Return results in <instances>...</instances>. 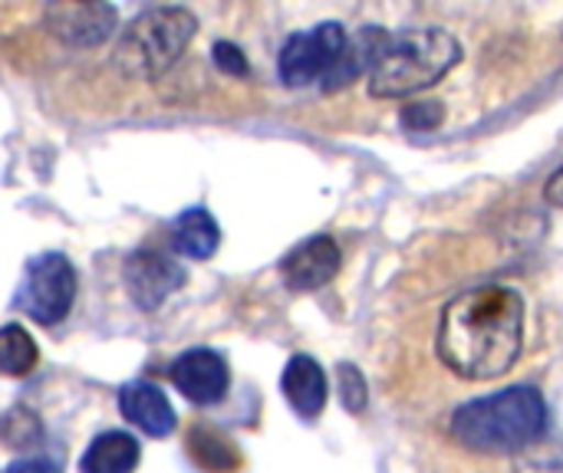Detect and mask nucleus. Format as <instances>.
I'll return each mask as SVG.
<instances>
[{
  "mask_svg": "<svg viewBox=\"0 0 563 473\" xmlns=\"http://www.w3.org/2000/svg\"><path fill=\"white\" fill-rule=\"evenodd\" d=\"M435 349L459 379H501L525 349L521 293L501 283L465 290L442 309Z\"/></svg>",
  "mask_w": 563,
  "mask_h": 473,
  "instance_id": "obj_1",
  "label": "nucleus"
},
{
  "mask_svg": "<svg viewBox=\"0 0 563 473\" xmlns=\"http://www.w3.org/2000/svg\"><path fill=\"white\" fill-rule=\"evenodd\" d=\"M548 408L538 388L515 385L452 415V438L475 454H521L544 435Z\"/></svg>",
  "mask_w": 563,
  "mask_h": 473,
  "instance_id": "obj_2",
  "label": "nucleus"
},
{
  "mask_svg": "<svg viewBox=\"0 0 563 473\" xmlns=\"http://www.w3.org/2000/svg\"><path fill=\"white\" fill-rule=\"evenodd\" d=\"M462 59V43L442 26L386 33L369 66V95L406 99L435 86Z\"/></svg>",
  "mask_w": 563,
  "mask_h": 473,
  "instance_id": "obj_3",
  "label": "nucleus"
},
{
  "mask_svg": "<svg viewBox=\"0 0 563 473\" xmlns=\"http://www.w3.org/2000/svg\"><path fill=\"white\" fill-rule=\"evenodd\" d=\"M198 20L185 7H155L135 16L115 49V66L135 79H158L191 43Z\"/></svg>",
  "mask_w": 563,
  "mask_h": 473,
  "instance_id": "obj_4",
  "label": "nucleus"
},
{
  "mask_svg": "<svg viewBox=\"0 0 563 473\" xmlns=\"http://www.w3.org/2000/svg\"><path fill=\"white\" fill-rule=\"evenodd\" d=\"M350 49V33L343 23H317L313 30L294 33L280 49V79L287 86L323 82V89H340L343 63Z\"/></svg>",
  "mask_w": 563,
  "mask_h": 473,
  "instance_id": "obj_5",
  "label": "nucleus"
},
{
  "mask_svg": "<svg viewBox=\"0 0 563 473\" xmlns=\"http://www.w3.org/2000/svg\"><path fill=\"white\" fill-rule=\"evenodd\" d=\"M76 300V270L63 254H43L26 267L20 306L43 326H56Z\"/></svg>",
  "mask_w": 563,
  "mask_h": 473,
  "instance_id": "obj_6",
  "label": "nucleus"
},
{
  "mask_svg": "<svg viewBox=\"0 0 563 473\" xmlns=\"http://www.w3.org/2000/svg\"><path fill=\"white\" fill-rule=\"evenodd\" d=\"M343 254L336 247L333 237L317 234L310 240H303L300 247H294L284 263H280V277L290 290L297 293H313L320 286H327L336 273H340Z\"/></svg>",
  "mask_w": 563,
  "mask_h": 473,
  "instance_id": "obj_7",
  "label": "nucleus"
},
{
  "mask_svg": "<svg viewBox=\"0 0 563 473\" xmlns=\"http://www.w3.org/2000/svg\"><path fill=\"white\" fill-rule=\"evenodd\" d=\"M172 382L191 405H218L228 395L231 375L228 362L218 352L191 349L172 365Z\"/></svg>",
  "mask_w": 563,
  "mask_h": 473,
  "instance_id": "obj_8",
  "label": "nucleus"
},
{
  "mask_svg": "<svg viewBox=\"0 0 563 473\" xmlns=\"http://www.w3.org/2000/svg\"><path fill=\"white\" fill-rule=\"evenodd\" d=\"M46 30L66 46H99L115 30V7L109 3H53Z\"/></svg>",
  "mask_w": 563,
  "mask_h": 473,
  "instance_id": "obj_9",
  "label": "nucleus"
},
{
  "mask_svg": "<svg viewBox=\"0 0 563 473\" xmlns=\"http://www.w3.org/2000/svg\"><path fill=\"white\" fill-rule=\"evenodd\" d=\"M125 283L142 309H158L185 283V270L155 250H135L125 260Z\"/></svg>",
  "mask_w": 563,
  "mask_h": 473,
  "instance_id": "obj_10",
  "label": "nucleus"
},
{
  "mask_svg": "<svg viewBox=\"0 0 563 473\" xmlns=\"http://www.w3.org/2000/svg\"><path fill=\"white\" fill-rule=\"evenodd\" d=\"M119 412L148 438H168L175 431V408L168 405L158 385H148V382L125 385L119 395Z\"/></svg>",
  "mask_w": 563,
  "mask_h": 473,
  "instance_id": "obj_11",
  "label": "nucleus"
},
{
  "mask_svg": "<svg viewBox=\"0 0 563 473\" xmlns=\"http://www.w3.org/2000/svg\"><path fill=\"white\" fill-rule=\"evenodd\" d=\"M280 388H284V398L290 402V408L307 421L320 418V412L327 408V392H330L327 388V372L310 356H294L287 362Z\"/></svg>",
  "mask_w": 563,
  "mask_h": 473,
  "instance_id": "obj_12",
  "label": "nucleus"
},
{
  "mask_svg": "<svg viewBox=\"0 0 563 473\" xmlns=\"http://www.w3.org/2000/svg\"><path fill=\"white\" fill-rule=\"evenodd\" d=\"M168 240H172L175 254L191 257V260H208L221 244V230L205 207H191L172 221Z\"/></svg>",
  "mask_w": 563,
  "mask_h": 473,
  "instance_id": "obj_13",
  "label": "nucleus"
},
{
  "mask_svg": "<svg viewBox=\"0 0 563 473\" xmlns=\"http://www.w3.org/2000/svg\"><path fill=\"white\" fill-rule=\"evenodd\" d=\"M139 464V441L125 431L99 435L82 454V473H132Z\"/></svg>",
  "mask_w": 563,
  "mask_h": 473,
  "instance_id": "obj_14",
  "label": "nucleus"
},
{
  "mask_svg": "<svg viewBox=\"0 0 563 473\" xmlns=\"http://www.w3.org/2000/svg\"><path fill=\"white\" fill-rule=\"evenodd\" d=\"M36 342L23 326H3L0 329V375L7 379H23L36 369Z\"/></svg>",
  "mask_w": 563,
  "mask_h": 473,
  "instance_id": "obj_15",
  "label": "nucleus"
},
{
  "mask_svg": "<svg viewBox=\"0 0 563 473\" xmlns=\"http://www.w3.org/2000/svg\"><path fill=\"white\" fill-rule=\"evenodd\" d=\"M188 448H191V458H195L205 471L231 473L238 468V451H234L221 435H214V431H205V428L191 431Z\"/></svg>",
  "mask_w": 563,
  "mask_h": 473,
  "instance_id": "obj_16",
  "label": "nucleus"
},
{
  "mask_svg": "<svg viewBox=\"0 0 563 473\" xmlns=\"http://www.w3.org/2000/svg\"><path fill=\"white\" fill-rule=\"evenodd\" d=\"M515 473H563V444H531L515 458Z\"/></svg>",
  "mask_w": 563,
  "mask_h": 473,
  "instance_id": "obj_17",
  "label": "nucleus"
},
{
  "mask_svg": "<svg viewBox=\"0 0 563 473\" xmlns=\"http://www.w3.org/2000/svg\"><path fill=\"white\" fill-rule=\"evenodd\" d=\"M336 385H340V402L346 412L360 415L366 412V402H369V388H366V379L356 365H340L336 372Z\"/></svg>",
  "mask_w": 563,
  "mask_h": 473,
  "instance_id": "obj_18",
  "label": "nucleus"
},
{
  "mask_svg": "<svg viewBox=\"0 0 563 473\" xmlns=\"http://www.w3.org/2000/svg\"><path fill=\"white\" fill-rule=\"evenodd\" d=\"M445 122L442 102H412L402 109V125L409 132H435Z\"/></svg>",
  "mask_w": 563,
  "mask_h": 473,
  "instance_id": "obj_19",
  "label": "nucleus"
},
{
  "mask_svg": "<svg viewBox=\"0 0 563 473\" xmlns=\"http://www.w3.org/2000/svg\"><path fill=\"white\" fill-rule=\"evenodd\" d=\"M214 66L221 69V72H228V76H244L247 72V59H244V53L234 46V43H214Z\"/></svg>",
  "mask_w": 563,
  "mask_h": 473,
  "instance_id": "obj_20",
  "label": "nucleus"
},
{
  "mask_svg": "<svg viewBox=\"0 0 563 473\" xmlns=\"http://www.w3.org/2000/svg\"><path fill=\"white\" fill-rule=\"evenodd\" d=\"M7 473H59V468L43 458H26V461H13Z\"/></svg>",
  "mask_w": 563,
  "mask_h": 473,
  "instance_id": "obj_21",
  "label": "nucleus"
},
{
  "mask_svg": "<svg viewBox=\"0 0 563 473\" xmlns=\"http://www.w3.org/2000/svg\"><path fill=\"white\" fill-rule=\"evenodd\" d=\"M544 201L554 204V207H563V165L548 178V184H544Z\"/></svg>",
  "mask_w": 563,
  "mask_h": 473,
  "instance_id": "obj_22",
  "label": "nucleus"
}]
</instances>
